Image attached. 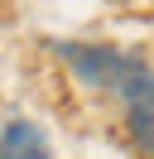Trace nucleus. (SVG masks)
Here are the masks:
<instances>
[{
  "label": "nucleus",
  "instance_id": "f03ea898",
  "mask_svg": "<svg viewBox=\"0 0 154 159\" xmlns=\"http://www.w3.org/2000/svg\"><path fill=\"white\" fill-rule=\"evenodd\" d=\"M58 58L72 68V77L82 87H96V92H111L120 82V72L130 68L135 53H120L116 43H58Z\"/></svg>",
  "mask_w": 154,
  "mask_h": 159
},
{
  "label": "nucleus",
  "instance_id": "7ed1b4c3",
  "mask_svg": "<svg viewBox=\"0 0 154 159\" xmlns=\"http://www.w3.org/2000/svg\"><path fill=\"white\" fill-rule=\"evenodd\" d=\"M0 159H53V145L29 116H5L0 120Z\"/></svg>",
  "mask_w": 154,
  "mask_h": 159
},
{
  "label": "nucleus",
  "instance_id": "f257e3e1",
  "mask_svg": "<svg viewBox=\"0 0 154 159\" xmlns=\"http://www.w3.org/2000/svg\"><path fill=\"white\" fill-rule=\"evenodd\" d=\"M111 97L120 101V116H125V130H130L135 149L144 159H154V72H149V63L130 58V68L120 72Z\"/></svg>",
  "mask_w": 154,
  "mask_h": 159
}]
</instances>
